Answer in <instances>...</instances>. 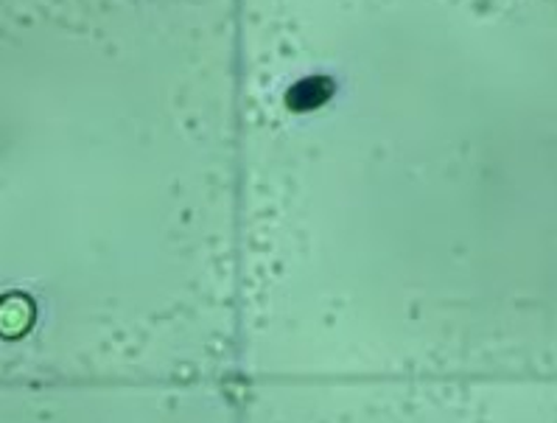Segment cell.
I'll list each match as a JSON object with an SVG mask.
<instances>
[{
	"label": "cell",
	"mask_w": 557,
	"mask_h": 423,
	"mask_svg": "<svg viewBox=\"0 0 557 423\" xmlns=\"http://www.w3.org/2000/svg\"><path fill=\"white\" fill-rule=\"evenodd\" d=\"M329 94L331 85L325 79H306L292 87L286 101H289L292 110H314V107H320L322 101L329 99Z\"/></svg>",
	"instance_id": "cell-1"
}]
</instances>
